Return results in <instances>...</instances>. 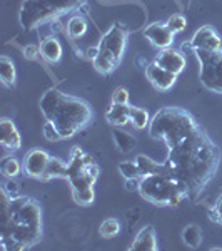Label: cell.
<instances>
[{
    "label": "cell",
    "instance_id": "35",
    "mask_svg": "<svg viewBox=\"0 0 222 251\" xmlns=\"http://www.w3.org/2000/svg\"><path fill=\"white\" fill-rule=\"evenodd\" d=\"M140 179H126V188L127 191H139Z\"/></svg>",
    "mask_w": 222,
    "mask_h": 251
},
{
    "label": "cell",
    "instance_id": "5",
    "mask_svg": "<svg viewBox=\"0 0 222 251\" xmlns=\"http://www.w3.org/2000/svg\"><path fill=\"white\" fill-rule=\"evenodd\" d=\"M139 194L142 200L160 208H176L187 198H191L187 186L169 171L144 174L140 177Z\"/></svg>",
    "mask_w": 222,
    "mask_h": 251
},
{
    "label": "cell",
    "instance_id": "28",
    "mask_svg": "<svg viewBox=\"0 0 222 251\" xmlns=\"http://www.w3.org/2000/svg\"><path fill=\"white\" fill-rule=\"evenodd\" d=\"M99 233L102 238L106 240H112L117 234L120 233V223L115 220V218H107V220L102 221V225L99 226Z\"/></svg>",
    "mask_w": 222,
    "mask_h": 251
},
{
    "label": "cell",
    "instance_id": "32",
    "mask_svg": "<svg viewBox=\"0 0 222 251\" xmlns=\"http://www.w3.org/2000/svg\"><path fill=\"white\" fill-rule=\"evenodd\" d=\"M209 220L222 226V196L217 200V203L214 204V208L211 211H209Z\"/></svg>",
    "mask_w": 222,
    "mask_h": 251
},
{
    "label": "cell",
    "instance_id": "29",
    "mask_svg": "<svg viewBox=\"0 0 222 251\" xmlns=\"http://www.w3.org/2000/svg\"><path fill=\"white\" fill-rule=\"evenodd\" d=\"M165 24H167V27L174 32V34H180V32H184L185 27H187V19H185L182 14H174L172 17H169V20Z\"/></svg>",
    "mask_w": 222,
    "mask_h": 251
},
{
    "label": "cell",
    "instance_id": "31",
    "mask_svg": "<svg viewBox=\"0 0 222 251\" xmlns=\"http://www.w3.org/2000/svg\"><path fill=\"white\" fill-rule=\"evenodd\" d=\"M112 104H129V91L126 87H115L112 92Z\"/></svg>",
    "mask_w": 222,
    "mask_h": 251
},
{
    "label": "cell",
    "instance_id": "27",
    "mask_svg": "<svg viewBox=\"0 0 222 251\" xmlns=\"http://www.w3.org/2000/svg\"><path fill=\"white\" fill-rule=\"evenodd\" d=\"M72 198L75 204L79 206H90L95 201V191L94 188H82V189H72Z\"/></svg>",
    "mask_w": 222,
    "mask_h": 251
},
{
    "label": "cell",
    "instance_id": "21",
    "mask_svg": "<svg viewBox=\"0 0 222 251\" xmlns=\"http://www.w3.org/2000/svg\"><path fill=\"white\" fill-rule=\"evenodd\" d=\"M112 137H114V143L117 146L120 152H131L132 149L135 148V137L131 134V132H126V131H120V129H115L112 132Z\"/></svg>",
    "mask_w": 222,
    "mask_h": 251
},
{
    "label": "cell",
    "instance_id": "4",
    "mask_svg": "<svg viewBox=\"0 0 222 251\" xmlns=\"http://www.w3.org/2000/svg\"><path fill=\"white\" fill-rule=\"evenodd\" d=\"M200 126L199 121L184 107L167 106L157 111L149 124V136L152 139L164 141L165 146H172L182 137L191 134Z\"/></svg>",
    "mask_w": 222,
    "mask_h": 251
},
{
    "label": "cell",
    "instance_id": "37",
    "mask_svg": "<svg viewBox=\"0 0 222 251\" xmlns=\"http://www.w3.org/2000/svg\"><path fill=\"white\" fill-rule=\"evenodd\" d=\"M180 52H182V54H194V47H192L191 40L182 44V47H180Z\"/></svg>",
    "mask_w": 222,
    "mask_h": 251
},
{
    "label": "cell",
    "instance_id": "8",
    "mask_svg": "<svg viewBox=\"0 0 222 251\" xmlns=\"http://www.w3.org/2000/svg\"><path fill=\"white\" fill-rule=\"evenodd\" d=\"M194 54L200 66V84L214 94H222V50H196Z\"/></svg>",
    "mask_w": 222,
    "mask_h": 251
},
{
    "label": "cell",
    "instance_id": "1",
    "mask_svg": "<svg viewBox=\"0 0 222 251\" xmlns=\"http://www.w3.org/2000/svg\"><path fill=\"white\" fill-rule=\"evenodd\" d=\"M167 171L187 186L197 198L216 176L221 164V149L209 137L202 126L167 148L164 161Z\"/></svg>",
    "mask_w": 222,
    "mask_h": 251
},
{
    "label": "cell",
    "instance_id": "22",
    "mask_svg": "<svg viewBox=\"0 0 222 251\" xmlns=\"http://www.w3.org/2000/svg\"><path fill=\"white\" fill-rule=\"evenodd\" d=\"M135 163L139 164L142 174H154V173H164L167 171L165 168V163H157L152 157L145 156V154H139L135 157Z\"/></svg>",
    "mask_w": 222,
    "mask_h": 251
},
{
    "label": "cell",
    "instance_id": "2",
    "mask_svg": "<svg viewBox=\"0 0 222 251\" xmlns=\"http://www.w3.org/2000/svg\"><path fill=\"white\" fill-rule=\"evenodd\" d=\"M42 241V208L34 198H3V250H29Z\"/></svg>",
    "mask_w": 222,
    "mask_h": 251
},
{
    "label": "cell",
    "instance_id": "15",
    "mask_svg": "<svg viewBox=\"0 0 222 251\" xmlns=\"http://www.w3.org/2000/svg\"><path fill=\"white\" fill-rule=\"evenodd\" d=\"M131 251H157L159 245H157V234L152 226H144L137 236L134 238V243L129 246Z\"/></svg>",
    "mask_w": 222,
    "mask_h": 251
},
{
    "label": "cell",
    "instance_id": "34",
    "mask_svg": "<svg viewBox=\"0 0 222 251\" xmlns=\"http://www.w3.org/2000/svg\"><path fill=\"white\" fill-rule=\"evenodd\" d=\"M39 55H42V54H40V47L34 46V44L23 47V57H25L27 60H35Z\"/></svg>",
    "mask_w": 222,
    "mask_h": 251
},
{
    "label": "cell",
    "instance_id": "6",
    "mask_svg": "<svg viewBox=\"0 0 222 251\" xmlns=\"http://www.w3.org/2000/svg\"><path fill=\"white\" fill-rule=\"evenodd\" d=\"M86 2L87 0H23L19 9V22L22 29L34 30L79 10Z\"/></svg>",
    "mask_w": 222,
    "mask_h": 251
},
{
    "label": "cell",
    "instance_id": "20",
    "mask_svg": "<svg viewBox=\"0 0 222 251\" xmlns=\"http://www.w3.org/2000/svg\"><path fill=\"white\" fill-rule=\"evenodd\" d=\"M89 29V24L84 15H72L67 22V34L70 39H80L86 35V32Z\"/></svg>",
    "mask_w": 222,
    "mask_h": 251
},
{
    "label": "cell",
    "instance_id": "23",
    "mask_svg": "<svg viewBox=\"0 0 222 251\" xmlns=\"http://www.w3.org/2000/svg\"><path fill=\"white\" fill-rule=\"evenodd\" d=\"M182 241L189 248H199L202 245V229L197 225H187L182 231Z\"/></svg>",
    "mask_w": 222,
    "mask_h": 251
},
{
    "label": "cell",
    "instance_id": "3",
    "mask_svg": "<svg viewBox=\"0 0 222 251\" xmlns=\"http://www.w3.org/2000/svg\"><path fill=\"white\" fill-rule=\"evenodd\" d=\"M39 107L47 123L57 127L62 141L74 137L94 119V111L87 100L66 94L57 87L45 91V94L40 97Z\"/></svg>",
    "mask_w": 222,
    "mask_h": 251
},
{
    "label": "cell",
    "instance_id": "33",
    "mask_svg": "<svg viewBox=\"0 0 222 251\" xmlns=\"http://www.w3.org/2000/svg\"><path fill=\"white\" fill-rule=\"evenodd\" d=\"M3 198H7V200H14V198L19 196V186L14 183V181H5L3 183Z\"/></svg>",
    "mask_w": 222,
    "mask_h": 251
},
{
    "label": "cell",
    "instance_id": "19",
    "mask_svg": "<svg viewBox=\"0 0 222 251\" xmlns=\"http://www.w3.org/2000/svg\"><path fill=\"white\" fill-rule=\"evenodd\" d=\"M0 79H2V84L5 87L12 89L15 86L17 71H15L14 60L10 57H7V55H2V57H0Z\"/></svg>",
    "mask_w": 222,
    "mask_h": 251
},
{
    "label": "cell",
    "instance_id": "12",
    "mask_svg": "<svg viewBox=\"0 0 222 251\" xmlns=\"http://www.w3.org/2000/svg\"><path fill=\"white\" fill-rule=\"evenodd\" d=\"M144 35H145V39H147L155 49H159V50L171 47L172 44H174V37H176V34L169 29L167 24H162V22H154V24H151V25H147L144 30Z\"/></svg>",
    "mask_w": 222,
    "mask_h": 251
},
{
    "label": "cell",
    "instance_id": "30",
    "mask_svg": "<svg viewBox=\"0 0 222 251\" xmlns=\"http://www.w3.org/2000/svg\"><path fill=\"white\" fill-rule=\"evenodd\" d=\"M44 137H45L47 141H50V143H57V141H62V137H60L57 127H55L52 123H45L44 124Z\"/></svg>",
    "mask_w": 222,
    "mask_h": 251
},
{
    "label": "cell",
    "instance_id": "24",
    "mask_svg": "<svg viewBox=\"0 0 222 251\" xmlns=\"http://www.w3.org/2000/svg\"><path fill=\"white\" fill-rule=\"evenodd\" d=\"M131 124L134 126L137 131H142V129L149 127V124H151V116H149V112L144 107L131 106Z\"/></svg>",
    "mask_w": 222,
    "mask_h": 251
},
{
    "label": "cell",
    "instance_id": "13",
    "mask_svg": "<svg viewBox=\"0 0 222 251\" xmlns=\"http://www.w3.org/2000/svg\"><path fill=\"white\" fill-rule=\"evenodd\" d=\"M154 62L159 64L160 67H164L165 71L179 75L184 72L187 60H185V55L180 50H176V49L169 47V49H162V50H159V54L155 55Z\"/></svg>",
    "mask_w": 222,
    "mask_h": 251
},
{
    "label": "cell",
    "instance_id": "26",
    "mask_svg": "<svg viewBox=\"0 0 222 251\" xmlns=\"http://www.w3.org/2000/svg\"><path fill=\"white\" fill-rule=\"evenodd\" d=\"M119 173L124 179H140L144 176L135 161H124L119 164Z\"/></svg>",
    "mask_w": 222,
    "mask_h": 251
},
{
    "label": "cell",
    "instance_id": "14",
    "mask_svg": "<svg viewBox=\"0 0 222 251\" xmlns=\"http://www.w3.org/2000/svg\"><path fill=\"white\" fill-rule=\"evenodd\" d=\"M0 144L5 151H19L22 148V137L19 129L9 117L0 119Z\"/></svg>",
    "mask_w": 222,
    "mask_h": 251
},
{
    "label": "cell",
    "instance_id": "36",
    "mask_svg": "<svg viewBox=\"0 0 222 251\" xmlns=\"http://www.w3.org/2000/svg\"><path fill=\"white\" fill-rule=\"evenodd\" d=\"M86 55L90 60H95V57L99 55V46H97V47H89L87 52H86Z\"/></svg>",
    "mask_w": 222,
    "mask_h": 251
},
{
    "label": "cell",
    "instance_id": "11",
    "mask_svg": "<svg viewBox=\"0 0 222 251\" xmlns=\"http://www.w3.org/2000/svg\"><path fill=\"white\" fill-rule=\"evenodd\" d=\"M48 156L47 151L40 148L30 149L29 152L23 157V173L27 174L29 177H34V179H40L45 173V168L48 164Z\"/></svg>",
    "mask_w": 222,
    "mask_h": 251
},
{
    "label": "cell",
    "instance_id": "25",
    "mask_svg": "<svg viewBox=\"0 0 222 251\" xmlns=\"http://www.w3.org/2000/svg\"><path fill=\"white\" fill-rule=\"evenodd\" d=\"M0 169L5 177H17L23 171V164H20V161L15 157H5L0 164Z\"/></svg>",
    "mask_w": 222,
    "mask_h": 251
},
{
    "label": "cell",
    "instance_id": "16",
    "mask_svg": "<svg viewBox=\"0 0 222 251\" xmlns=\"http://www.w3.org/2000/svg\"><path fill=\"white\" fill-rule=\"evenodd\" d=\"M62 44L59 42L57 37L54 35H47L45 39L40 42V54L47 60L48 64H57L62 59Z\"/></svg>",
    "mask_w": 222,
    "mask_h": 251
},
{
    "label": "cell",
    "instance_id": "18",
    "mask_svg": "<svg viewBox=\"0 0 222 251\" xmlns=\"http://www.w3.org/2000/svg\"><path fill=\"white\" fill-rule=\"evenodd\" d=\"M59 177H64L67 179V164L64 163L60 157H52L48 159V164L45 168V173L40 177V181H50V179H59Z\"/></svg>",
    "mask_w": 222,
    "mask_h": 251
},
{
    "label": "cell",
    "instance_id": "9",
    "mask_svg": "<svg viewBox=\"0 0 222 251\" xmlns=\"http://www.w3.org/2000/svg\"><path fill=\"white\" fill-rule=\"evenodd\" d=\"M191 44L196 50H207V52H216L222 50V39L221 35L214 30V27L211 25H204L200 27L196 34L192 35Z\"/></svg>",
    "mask_w": 222,
    "mask_h": 251
},
{
    "label": "cell",
    "instance_id": "7",
    "mask_svg": "<svg viewBox=\"0 0 222 251\" xmlns=\"http://www.w3.org/2000/svg\"><path fill=\"white\" fill-rule=\"evenodd\" d=\"M129 40V29L124 24L115 22L102 35L99 42V55L94 60V69L99 74L109 75L119 67Z\"/></svg>",
    "mask_w": 222,
    "mask_h": 251
},
{
    "label": "cell",
    "instance_id": "17",
    "mask_svg": "<svg viewBox=\"0 0 222 251\" xmlns=\"http://www.w3.org/2000/svg\"><path fill=\"white\" fill-rule=\"evenodd\" d=\"M107 124L122 127L131 123V106L129 104H112L106 114Z\"/></svg>",
    "mask_w": 222,
    "mask_h": 251
},
{
    "label": "cell",
    "instance_id": "10",
    "mask_svg": "<svg viewBox=\"0 0 222 251\" xmlns=\"http://www.w3.org/2000/svg\"><path fill=\"white\" fill-rule=\"evenodd\" d=\"M145 77L152 84V87L159 92L171 91V89L176 86V80H177L176 74L165 71L164 67H160L159 64H155V62L149 64V66L145 67Z\"/></svg>",
    "mask_w": 222,
    "mask_h": 251
}]
</instances>
